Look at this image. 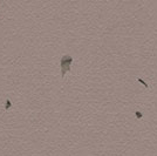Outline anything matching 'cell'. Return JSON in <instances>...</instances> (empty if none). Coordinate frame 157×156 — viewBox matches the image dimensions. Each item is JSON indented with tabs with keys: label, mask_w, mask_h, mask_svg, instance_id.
<instances>
[{
	"label": "cell",
	"mask_w": 157,
	"mask_h": 156,
	"mask_svg": "<svg viewBox=\"0 0 157 156\" xmlns=\"http://www.w3.org/2000/svg\"><path fill=\"white\" fill-rule=\"evenodd\" d=\"M72 62H73V58L70 56L69 54H66L61 58V60H60V68H61V76L62 77H65L67 72H70Z\"/></svg>",
	"instance_id": "6da1fadb"
},
{
	"label": "cell",
	"mask_w": 157,
	"mask_h": 156,
	"mask_svg": "<svg viewBox=\"0 0 157 156\" xmlns=\"http://www.w3.org/2000/svg\"><path fill=\"white\" fill-rule=\"evenodd\" d=\"M6 108H5V109H6V110H8V108L9 107H11V101H9V100H6Z\"/></svg>",
	"instance_id": "7a4b0ae2"
},
{
	"label": "cell",
	"mask_w": 157,
	"mask_h": 156,
	"mask_svg": "<svg viewBox=\"0 0 157 156\" xmlns=\"http://www.w3.org/2000/svg\"><path fill=\"white\" fill-rule=\"evenodd\" d=\"M136 116H137L138 119H141V117H142V114H141V112H136Z\"/></svg>",
	"instance_id": "3957f363"
},
{
	"label": "cell",
	"mask_w": 157,
	"mask_h": 156,
	"mask_svg": "<svg viewBox=\"0 0 157 156\" xmlns=\"http://www.w3.org/2000/svg\"><path fill=\"white\" fill-rule=\"evenodd\" d=\"M138 81H140L141 84H143V85H144V86H145V87H148V85H146L145 82H144V81H143V80H142V79H138Z\"/></svg>",
	"instance_id": "277c9868"
}]
</instances>
